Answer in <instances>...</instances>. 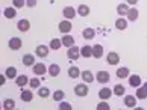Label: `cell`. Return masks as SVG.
<instances>
[{
  "label": "cell",
  "mask_w": 147,
  "mask_h": 110,
  "mask_svg": "<svg viewBox=\"0 0 147 110\" xmlns=\"http://www.w3.org/2000/svg\"><path fill=\"white\" fill-rule=\"evenodd\" d=\"M88 92H90V89H88V86H86L85 81H84V83H80V85H76L74 86V93L78 97H86V95H88Z\"/></svg>",
  "instance_id": "1"
},
{
  "label": "cell",
  "mask_w": 147,
  "mask_h": 110,
  "mask_svg": "<svg viewBox=\"0 0 147 110\" xmlns=\"http://www.w3.org/2000/svg\"><path fill=\"white\" fill-rule=\"evenodd\" d=\"M109 79H111V75H109V73H108V71H99V73L96 74V80L99 81V83H102V85L108 83V81H109Z\"/></svg>",
  "instance_id": "2"
},
{
  "label": "cell",
  "mask_w": 147,
  "mask_h": 110,
  "mask_svg": "<svg viewBox=\"0 0 147 110\" xmlns=\"http://www.w3.org/2000/svg\"><path fill=\"white\" fill-rule=\"evenodd\" d=\"M62 14H64V17L67 20H73L76 15H78V11H74L73 6H65L64 11H62Z\"/></svg>",
  "instance_id": "3"
},
{
  "label": "cell",
  "mask_w": 147,
  "mask_h": 110,
  "mask_svg": "<svg viewBox=\"0 0 147 110\" xmlns=\"http://www.w3.org/2000/svg\"><path fill=\"white\" fill-rule=\"evenodd\" d=\"M67 54H68V59L76 60V59H79V56H80V48H79V47H76V45H73V47H70V48H68Z\"/></svg>",
  "instance_id": "4"
},
{
  "label": "cell",
  "mask_w": 147,
  "mask_h": 110,
  "mask_svg": "<svg viewBox=\"0 0 147 110\" xmlns=\"http://www.w3.org/2000/svg\"><path fill=\"white\" fill-rule=\"evenodd\" d=\"M32 69H34V74H35V75H44L47 71H49V69L46 68L44 63H35Z\"/></svg>",
  "instance_id": "5"
},
{
  "label": "cell",
  "mask_w": 147,
  "mask_h": 110,
  "mask_svg": "<svg viewBox=\"0 0 147 110\" xmlns=\"http://www.w3.org/2000/svg\"><path fill=\"white\" fill-rule=\"evenodd\" d=\"M70 30H71V21L70 20H64L59 23V32L61 33H68Z\"/></svg>",
  "instance_id": "6"
},
{
  "label": "cell",
  "mask_w": 147,
  "mask_h": 110,
  "mask_svg": "<svg viewBox=\"0 0 147 110\" xmlns=\"http://www.w3.org/2000/svg\"><path fill=\"white\" fill-rule=\"evenodd\" d=\"M137 100L138 98L134 97V95H126L124 97V106L129 107V109H134L135 106H137Z\"/></svg>",
  "instance_id": "7"
},
{
  "label": "cell",
  "mask_w": 147,
  "mask_h": 110,
  "mask_svg": "<svg viewBox=\"0 0 147 110\" xmlns=\"http://www.w3.org/2000/svg\"><path fill=\"white\" fill-rule=\"evenodd\" d=\"M106 60H108V63H109V65H117L120 62V54L115 53V51H111L106 56Z\"/></svg>",
  "instance_id": "8"
},
{
  "label": "cell",
  "mask_w": 147,
  "mask_h": 110,
  "mask_svg": "<svg viewBox=\"0 0 147 110\" xmlns=\"http://www.w3.org/2000/svg\"><path fill=\"white\" fill-rule=\"evenodd\" d=\"M21 45H23V42H21L20 38H11L9 39V48L11 50H20Z\"/></svg>",
  "instance_id": "9"
},
{
  "label": "cell",
  "mask_w": 147,
  "mask_h": 110,
  "mask_svg": "<svg viewBox=\"0 0 147 110\" xmlns=\"http://www.w3.org/2000/svg\"><path fill=\"white\" fill-rule=\"evenodd\" d=\"M114 93V91H111L109 87H103V89H100L99 91V98L100 100H108V98H111V95Z\"/></svg>",
  "instance_id": "10"
},
{
  "label": "cell",
  "mask_w": 147,
  "mask_h": 110,
  "mask_svg": "<svg viewBox=\"0 0 147 110\" xmlns=\"http://www.w3.org/2000/svg\"><path fill=\"white\" fill-rule=\"evenodd\" d=\"M17 29L20 30V32H28L29 29H30V23L26 18H23V20H20L18 23H17Z\"/></svg>",
  "instance_id": "11"
},
{
  "label": "cell",
  "mask_w": 147,
  "mask_h": 110,
  "mask_svg": "<svg viewBox=\"0 0 147 110\" xmlns=\"http://www.w3.org/2000/svg\"><path fill=\"white\" fill-rule=\"evenodd\" d=\"M3 15H5V17H6V18H15V17H17V8H15V6H9V8H6V9H5L3 11Z\"/></svg>",
  "instance_id": "12"
},
{
  "label": "cell",
  "mask_w": 147,
  "mask_h": 110,
  "mask_svg": "<svg viewBox=\"0 0 147 110\" xmlns=\"http://www.w3.org/2000/svg\"><path fill=\"white\" fill-rule=\"evenodd\" d=\"M129 5L127 3H120L118 6H117V14L120 15V17H124V15H127L129 12Z\"/></svg>",
  "instance_id": "13"
},
{
  "label": "cell",
  "mask_w": 147,
  "mask_h": 110,
  "mask_svg": "<svg viewBox=\"0 0 147 110\" xmlns=\"http://www.w3.org/2000/svg\"><path fill=\"white\" fill-rule=\"evenodd\" d=\"M102 56H103V45H100V44H96V45H92V57L100 59Z\"/></svg>",
  "instance_id": "14"
},
{
  "label": "cell",
  "mask_w": 147,
  "mask_h": 110,
  "mask_svg": "<svg viewBox=\"0 0 147 110\" xmlns=\"http://www.w3.org/2000/svg\"><path fill=\"white\" fill-rule=\"evenodd\" d=\"M80 77H82V80L85 81V83H92V81L96 80L91 71H82V73H80Z\"/></svg>",
  "instance_id": "15"
},
{
  "label": "cell",
  "mask_w": 147,
  "mask_h": 110,
  "mask_svg": "<svg viewBox=\"0 0 147 110\" xmlns=\"http://www.w3.org/2000/svg\"><path fill=\"white\" fill-rule=\"evenodd\" d=\"M129 85L132 86V87H140V86H141V77L137 75V74L130 75V77H129Z\"/></svg>",
  "instance_id": "16"
},
{
  "label": "cell",
  "mask_w": 147,
  "mask_h": 110,
  "mask_svg": "<svg viewBox=\"0 0 147 110\" xmlns=\"http://www.w3.org/2000/svg\"><path fill=\"white\" fill-rule=\"evenodd\" d=\"M59 73H61V67L58 63H52L49 67V74H50V77H56V75H59Z\"/></svg>",
  "instance_id": "17"
},
{
  "label": "cell",
  "mask_w": 147,
  "mask_h": 110,
  "mask_svg": "<svg viewBox=\"0 0 147 110\" xmlns=\"http://www.w3.org/2000/svg\"><path fill=\"white\" fill-rule=\"evenodd\" d=\"M23 63L26 67H34L35 65V56L34 54H24L23 56Z\"/></svg>",
  "instance_id": "18"
},
{
  "label": "cell",
  "mask_w": 147,
  "mask_h": 110,
  "mask_svg": "<svg viewBox=\"0 0 147 110\" xmlns=\"http://www.w3.org/2000/svg\"><path fill=\"white\" fill-rule=\"evenodd\" d=\"M35 54H38L40 57H46L49 54V47L47 45H38L35 50Z\"/></svg>",
  "instance_id": "19"
},
{
  "label": "cell",
  "mask_w": 147,
  "mask_h": 110,
  "mask_svg": "<svg viewBox=\"0 0 147 110\" xmlns=\"http://www.w3.org/2000/svg\"><path fill=\"white\" fill-rule=\"evenodd\" d=\"M20 98H21L24 103H30L32 98H34V93H32V91H21Z\"/></svg>",
  "instance_id": "20"
},
{
  "label": "cell",
  "mask_w": 147,
  "mask_h": 110,
  "mask_svg": "<svg viewBox=\"0 0 147 110\" xmlns=\"http://www.w3.org/2000/svg\"><path fill=\"white\" fill-rule=\"evenodd\" d=\"M15 83H17V86L23 87L29 83V77L28 75H17V79H15Z\"/></svg>",
  "instance_id": "21"
},
{
  "label": "cell",
  "mask_w": 147,
  "mask_h": 110,
  "mask_svg": "<svg viewBox=\"0 0 147 110\" xmlns=\"http://www.w3.org/2000/svg\"><path fill=\"white\" fill-rule=\"evenodd\" d=\"M115 74H117L118 79H127V77H129V69L126 67H120Z\"/></svg>",
  "instance_id": "22"
},
{
  "label": "cell",
  "mask_w": 147,
  "mask_h": 110,
  "mask_svg": "<svg viewBox=\"0 0 147 110\" xmlns=\"http://www.w3.org/2000/svg\"><path fill=\"white\" fill-rule=\"evenodd\" d=\"M80 56L91 57V56H92V47H91V45H84L82 48H80Z\"/></svg>",
  "instance_id": "23"
},
{
  "label": "cell",
  "mask_w": 147,
  "mask_h": 110,
  "mask_svg": "<svg viewBox=\"0 0 147 110\" xmlns=\"http://www.w3.org/2000/svg\"><path fill=\"white\" fill-rule=\"evenodd\" d=\"M126 17H127V20H130V21H137V20H138V9H137V8H130Z\"/></svg>",
  "instance_id": "24"
},
{
  "label": "cell",
  "mask_w": 147,
  "mask_h": 110,
  "mask_svg": "<svg viewBox=\"0 0 147 110\" xmlns=\"http://www.w3.org/2000/svg\"><path fill=\"white\" fill-rule=\"evenodd\" d=\"M62 45H65V47H73L74 45V38L71 36V35H65L64 38H62Z\"/></svg>",
  "instance_id": "25"
},
{
  "label": "cell",
  "mask_w": 147,
  "mask_h": 110,
  "mask_svg": "<svg viewBox=\"0 0 147 110\" xmlns=\"http://www.w3.org/2000/svg\"><path fill=\"white\" fill-rule=\"evenodd\" d=\"M82 36L85 38V39H92V38L96 36V30L91 29V27H86V29L82 32Z\"/></svg>",
  "instance_id": "26"
},
{
  "label": "cell",
  "mask_w": 147,
  "mask_h": 110,
  "mask_svg": "<svg viewBox=\"0 0 147 110\" xmlns=\"http://www.w3.org/2000/svg\"><path fill=\"white\" fill-rule=\"evenodd\" d=\"M62 47V39H58V38H53L50 41V50H59Z\"/></svg>",
  "instance_id": "27"
},
{
  "label": "cell",
  "mask_w": 147,
  "mask_h": 110,
  "mask_svg": "<svg viewBox=\"0 0 147 110\" xmlns=\"http://www.w3.org/2000/svg\"><path fill=\"white\" fill-rule=\"evenodd\" d=\"M80 75V71L78 67H70L68 68V77L70 79H78V77Z\"/></svg>",
  "instance_id": "28"
},
{
  "label": "cell",
  "mask_w": 147,
  "mask_h": 110,
  "mask_svg": "<svg viewBox=\"0 0 147 110\" xmlns=\"http://www.w3.org/2000/svg\"><path fill=\"white\" fill-rule=\"evenodd\" d=\"M78 14L80 15V17H86V15H90V8L86 6V5H79Z\"/></svg>",
  "instance_id": "29"
},
{
  "label": "cell",
  "mask_w": 147,
  "mask_h": 110,
  "mask_svg": "<svg viewBox=\"0 0 147 110\" xmlns=\"http://www.w3.org/2000/svg\"><path fill=\"white\" fill-rule=\"evenodd\" d=\"M115 27L118 30H124L127 27V21H126V18H118L117 21H115Z\"/></svg>",
  "instance_id": "30"
},
{
  "label": "cell",
  "mask_w": 147,
  "mask_h": 110,
  "mask_svg": "<svg viewBox=\"0 0 147 110\" xmlns=\"http://www.w3.org/2000/svg\"><path fill=\"white\" fill-rule=\"evenodd\" d=\"M135 97L138 98V100H146L147 98V92H146V89L144 87H137V93H135Z\"/></svg>",
  "instance_id": "31"
},
{
  "label": "cell",
  "mask_w": 147,
  "mask_h": 110,
  "mask_svg": "<svg viewBox=\"0 0 147 110\" xmlns=\"http://www.w3.org/2000/svg\"><path fill=\"white\" fill-rule=\"evenodd\" d=\"M114 95H117V97H121L123 95V93H124V91H126V89H124V86L123 85H115V86H114Z\"/></svg>",
  "instance_id": "32"
},
{
  "label": "cell",
  "mask_w": 147,
  "mask_h": 110,
  "mask_svg": "<svg viewBox=\"0 0 147 110\" xmlns=\"http://www.w3.org/2000/svg\"><path fill=\"white\" fill-rule=\"evenodd\" d=\"M64 97H65V92L64 91H61V89H58V91H55V92H53V100H55V101H62L64 100Z\"/></svg>",
  "instance_id": "33"
},
{
  "label": "cell",
  "mask_w": 147,
  "mask_h": 110,
  "mask_svg": "<svg viewBox=\"0 0 147 110\" xmlns=\"http://www.w3.org/2000/svg\"><path fill=\"white\" fill-rule=\"evenodd\" d=\"M5 74H6L8 79H17V69H15L14 67H9Z\"/></svg>",
  "instance_id": "34"
},
{
  "label": "cell",
  "mask_w": 147,
  "mask_h": 110,
  "mask_svg": "<svg viewBox=\"0 0 147 110\" xmlns=\"http://www.w3.org/2000/svg\"><path fill=\"white\" fill-rule=\"evenodd\" d=\"M3 109H6V110L15 109V101H14V100H11V98L5 100V101H3Z\"/></svg>",
  "instance_id": "35"
},
{
  "label": "cell",
  "mask_w": 147,
  "mask_h": 110,
  "mask_svg": "<svg viewBox=\"0 0 147 110\" xmlns=\"http://www.w3.org/2000/svg\"><path fill=\"white\" fill-rule=\"evenodd\" d=\"M38 95H40L41 98H47L49 95H50V91H49V87H38Z\"/></svg>",
  "instance_id": "36"
},
{
  "label": "cell",
  "mask_w": 147,
  "mask_h": 110,
  "mask_svg": "<svg viewBox=\"0 0 147 110\" xmlns=\"http://www.w3.org/2000/svg\"><path fill=\"white\" fill-rule=\"evenodd\" d=\"M29 86L32 89H38V87L41 86V80L40 79H32V80H29Z\"/></svg>",
  "instance_id": "37"
},
{
  "label": "cell",
  "mask_w": 147,
  "mask_h": 110,
  "mask_svg": "<svg viewBox=\"0 0 147 110\" xmlns=\"http://www.w3.org/2000/svg\"><path fill=\"white\" fill-rule=\"evenodd\" d=\"M12 5L15 8H24L26 6V0H12Z\"/></svg>",
  "instance_id": "38"
},
{
  "label": "cell",
  "mask_w": 147,
  "mask_h": 110,
  "mask_svg": "<svg viewBox=\"0 0 147 110\" xmlns=\"http://www.w3.org/2000/svg\"><path fill=\"white\" fill-rule=\"evenodd\" d=\"M109 109H111L109 104L105 103V100H103V103H99V104H97V110H109Z\"/></svg>",
  "instance_id": "39"
},
{
  "label": "cell",
  "mask_w": 147,
  "mask_h": 110,
  "mask_svg": "<svg viewBox=\"0 0 147 110\" xmlns=\"http://www.w3.org/2000/svg\"><path fill=\"white\" fill-rule=\"evenodd\" d=\"M59 109H61V110H71V104H70V103H64V101H59Z\"/></svg>",
  "instance_id": "40"
},
{
  "label": "cell",
  "mask_w": 147,
  "mask_h": 110,
  "mask_svg": "<svg viewBox=\"0 0 147 110\" xmlns=\"http://www.w3.org/2000/svg\"><path fill=\"white\" fill-rule=\"evenodd\" d=\"M36 2H38V0H26V6H28V8H34V6H36Z\"/></svg>",
  "instance_id": "41"
},
{
  "label": "cell",
  "mask_w": 147,
  "mask_h": 110,
  "mask_svg": "<svg viewBox=\"0 0 147 110\" xmlns=\"http://www.w3.org/2000/svg\"><path fill=\"white\" fill-rule=\"evenodd\" d=\"M6 79H8L6 74H5V75H0V86H3L5 83H6Z\"/></svg>",
  "instance_id": "42"
},
{
  "label": "cell",
  "mask_w": 147,
  "mask_h": 110,
  "mask_svg": "<svg viewBox=\"0 0 147 110\" xmlns=\"http://www.w3.org/2000/svg\"><path fill=\"white\" fill-rule=\"evenodd\" d=\"M127 5H130V6H135V5L138 3V0H126Z\"/></svg>",
  "instance_id": "43"
},
{
  "label": "cell",
  "mask_w": 147,
  "mask_h": 110,
  "mask_svg": "<svg viewBox=\"0 0 147 110\" xmlns=\"http://www.w3.org/2000/svg\"><path fill=\"white\" fill-rule=\"evenodd\" d=\"M143 87H144V89H146V92H147V81L144 83V86H143Z\"/></svg>",
  "instance_id": "44"
}]
</instances>
